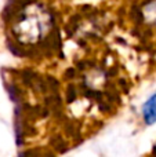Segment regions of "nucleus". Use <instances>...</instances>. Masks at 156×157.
<instances>
[{
  "mask_svg": "<svg viewBox=\"0 0 156 157\" xmlns=\"http://www.w3.org/2000/svg\"><path fill=\"white\" fill-rule=\"evenodd\" d=\"M14 26L17 39L22 43H36L47 35L51 28V15L41 6H29Z\"/></svg>",
  "mask_w": 156,
  "mask_h": 157,
  "instance_id": "obj_1",
  "label": "nucleus"
},
{
  "mask_svg": "<svg viewBox=\"0 0 156 157\" xmlns=\"http://www.w3.org/2000/svg\"><path fill=\"white\" fill-rule=\"evenodd\" d=\"M142 116H144V121L148 125H152L156 123V94L151 95L146 99V102L144 103Z\"/></svg>",
  "mask_w": 156,
  "mask_h": 157,
  "instance_id": "obj_2",
  "label": "nucleus"
}]
</instances>
